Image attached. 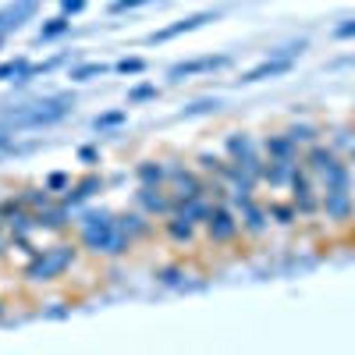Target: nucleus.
Segmentation results:
<instances>
[{
  "label": "nucleus",
  "instance_id": "nucleus-16",
  "mask_svg": "<svg viewBox=\"0 0 355 355\" xmlns=\"http://www.w3.org/2000/svg\"><path fill=\"white\" fill-rule=\"evenodd\" d=\"M217 68H227V57H196V61L174 64L167 75L174 82H182V78H192V75H202V71H217Z\"/></svg>",
  "mask_w": 355,
  "mask_h": 355
},
{
  "label": "nucleus",
  "instance_id": "nucleus-34",
  "mask_svg": "<svg viewBox=\"0 0 355 355\" xmlns=\"http://www.w3.org/2000/svg\"><path fill=\"white\" fill-rule=\"evenodd\" d=\"M142 4H153V0H114L110 11H132V8H142Z\"/></svg>",
  "mask_w": 355,
  "mask_h": 355
},
{
  "label": "nucleus",
  "instance_id": "nucleus-2",
  "mask_svg": "<svg viewBox=\"0 0 355 355\" xmlns=\"http://www.w3.org/2000/svg\"><path fill=\"white\" fill-rule=\"evenodd\" d=\"M78 242H53L46 249H40L36 256H28V263L21 266V281L25 284H53L61 281L71 266L78 263Z\"/></svg>",
  "mask_w": 355,
  "mask_h": 355
},
{
  "label": "nucleus",
  "instance_id": "nucleus-30",
  "mask_svg": "<svg viewBox=\"0 0 355 355\" xmlns=\"http://www.w3.org/2000/svg\"><path fill=\"white\" fill-rule=\"evenodd\" d=\"M25 68H28L25 57H18V61H4V64H0V82H18V75Z\"/></svg>",
  "mask_w": 355,
  "mask_h": 355
},
{
  "label": "nucleus",
  "instance_id": "nucleus-17",
  "mask_svg": "<svg viewBox=\"0 0 355 355\" xmlns=\"http://www.w3.org/2000/svg\"><path fill=\"white\" fill-rule=\"evenodd\" d=\"M206 21H217V15H210V11H202V15L182 18V21H174V25L160 28V33H153V36H150V43H167V40H174V36H185V33H196V28H199V25H206Z\"/></svg>",
  "mask_w": 355,
  "mask_h": 355
},
{
  "label": "nucleus",
  "instance_id": "nucleus-12",
  "mask_svg": "<svg viewBox=\"0 0 355 355\" xmlns=\"http://www.w3.org/2000/svg\"><path fill=\"white\" fill-rule=\"evenodd\" d=\"M114 217H117V227H121L135 245L146 242V239L153 234V217H150V214H142L139 206H135V210H121V214H114Z\"/></svg>",
  "mask_w": 355,
  "mask_h": 355
},
{
  "label": "nucleus",
  "instance_id": "nucleus-24",
  "mask_svg": "<svg viewBox=\"0 0 355 355\" xmlns=\"http://www.w3.org/2000/svg\"><path fill=\"white\" fill-rule=\"evenodd\" d=\"M224 160H227V157H217V153H210V150H202V153L196 157V167H199L202 174H210V178H220Z\"/></svg>",
  "mask_w": 355,
  "mask_h": 355
},
{
  "label": "nucleus",
  "instance_id": "nucleus-10",
  "mask_svg": "<svg viewBox=\"0 0 355 355\" xmlns=\"http://www.w3.org/2000/svg\"><path fill=\"white\" fill-rule=\"evenodd\" d=\"M160 231H164V239H167L171 245H178V249H192V245L199 242V227L189 224L185 217H178V214L164 217V220H160Z\"/></svg>",
  "mask_w": 355,
  "mask_h": 355
},
{
  "label": "nucleus",
  "instance_id": "nucleus-9",
  "mask_svg": "<svg viewBox=\"0 0 355 355\" xmlns=\"http://www.w3.org/2000/svg\"><path fill=\"white\" fill-rule=\"evenodd\" d=\"M107 189V182H103V174H85V178H78V182H71V189L68 192H61V196H57V199H61L64 206H68V210H78V206L85 202V199H93L96 192H103Z\"/></svg>",
  "mask_w": 355,
  "mask_h": 355
},
{
  "label": "nucleus",
  "instance_id": "nucleus-21",
  "mask_svg": "<svg viewBox=\"0 0 355 355\" xmlns=\"http://www.w3.org/2000/svg\"><path fill=\"white\" fill-rule=\"evenodd\" d=\"M18 196L25 199V206H28V210H33V214H36V210H46V206H50V202L57 199V196H53V192H50L46 185H25V189H21Z\"/></svg>",
  "mask_w": 355,
  "mask_h": 355
},
{
  "label": "nucleus",
  "instance_id": "nucleus-7",
  "mask_svg": "<svg viewBox=\"0 0 355 355\" xmlns=\"http://www.w3.org/2000/svg\"><path fill=\"white\" fill-rule=\"evenodd\" d=\"M135 206H139L142 214H150L153 220H164V217H171V210H174V196H171L167 185H139Z\"/></svg>",
  "mask_w": 355,
  "mask_h": 355
},
{
  "label": "nucleus",
  "instance_id": "nucleus-19",
  "mask_svg": "<svg viewBox=\"0 0 355 355\" xmlns=\"http://www.w3.org/2000/svg\"><path fill=\"white\" fill-rule=\"evenodd\" d=\"M135 178H139V185H167V160H153V157L139 160Z\"/></svg>",
  "mask_w": 355,
  "mask_h": 355
},
{
  "label": "nucleus",
  "instance_id": "nucleus-11",
  "mask_svg": "<svg viewBox=\"0 0 355 355\" xmlns=\"http://www.w3.org/2000/svg\"><path fill=\"white\" fill-rule=\"evenodd\" d=\"M259 146H263L266 160H302V150L295 146V139L288 132H266Z\"/></svg>",
  "mask_w": 355,
  "mask_h": 355
},
{
  "label": "nucleus",
  "instance_id": "nucleus-38",
  "mask_svg": "<svg viewBox=\"0 0 355 355\" xmlns=\"http://www.w3.org/2000/svg\"><path fill=\"white\" fill-rule=\"evenodd\" d=\"M8 146H11V135H8V132H0V150H8Z\"/></svg>",
  "mask_w": 355,
  "mask_h": 355
},
{
  "label": "nucleus",
  "instance_id": "nucleus-35",
  "mask_svg": "<svg viewBox=\"0 0 355 355\" xmlns=\"http://www.w3.org/2000/svg\"><path fill=\"white\" fill-rule=\"evenodd\" d=\"M85 11V0H61V15H78Z\"/></svg>",
  "mask_w": 355,
  "mask_h": 355
},
{
  "label": "nucleus",
  "instance_id": "nucleus-14",
  "mask_svg": "<svg viewBox=\"0 0 355 355\" xmlns=\"http://www.w3.org/2000/svg\"><path fill=\"white\" fill-rule=\"evenodd\" d=\"M210 210H214V199L210 196H189V199H174V210L171 214H178V217H185L189 224L202 227L206 217H210Z\"/></svg>",
  "mask_w": 355,
  "mask_h": 355
},
{
  "label": "nucleus",
  "instance_id": "nucleus-29",
  "mask_svg": "<svg viewBox=\"0 0 355 355\" xmlns=\"http://www.w3.org/2000/svg\"><path fill=\"white\" fill-rule=\"evenodd\" d=\"M53 196H61V192H68L71 189V174H64V171H53V174H46V182H43Z\"/></svg>",
  "mask_w": 355,
  "mask_h": 355
},
{
  "label": "nucleus",
  "instance_id": "nucleus-22",
  "mask_svg": "<svg viewBox=\"0 0 355 355\" xmlns=\"http://www.w3.org/2000/svg\"><path fill=\"white\" fill-rule=\"evenodd\" d=\"M291 139H295V146L299 150H306V146H313V142H320V128L313 125V121H291L288 128H284Z\"/></svg>",
  "mask_w": 355,
  "mask_h": 355
},
{
  "label": "nucleus",
  "instance_id": "nucleus-33",
  "mask_svg": "<svg viewBox=\"0 0 355 355\" xmlns=\"http://www.w3.org/2000/svg\"><path fill=\"white\" fill-rule=\"evenodd\" d=\"M210 110H217V100H196V103H189V107L182 110V117H196V114H210Z\"/></svg>",
  "mask_w": 355,
  "mask_h": 355
},
{
  "label": "nucleus",
  "instance_id": "nucleus-32",
  "mask_svg": "<svg viewBox=\"0 0 355 355\" xmlns=\"http://www.w3.org/2000/svg\"><path fill=\"white\" fill-rule=\"evenodd\" d=\"M117 71H121V75H142L146 61H142V57H125V61H117Z\"/></svg>",
  "mask_w": 355,
  "mask_h": 355
},
{
  "label": "nucleus",
  "instance_id": "nucleus-13",
  "mask_svg": "<svg viewBox=\"0 0 355 355\" xmlns=\"http://www.w3.org/2000/svg\"><path fill=\"white\" fill-rule=\"evenodd\" d=\"M299 164H302V160H266L259 185H266L270 192H284V189L291 185V174H295V167H299Z\"/></svg>",
  "mask_w": 355,
  "mask_h": 355
},
{
  "label": "nucleus",
  "instance_id": "nucleus-26",
  "mask_svg": "<svg viewBox=\"0 0 355 355\" xmlns=\"http://www.w3.org/2000/svg\"><path fill=\"white\" fill-rule=\"evenodd\" d=\"M128 121V110L121 107V110H107V114H100L96 121H93V128L96 132H107V128H117V125H125Z\"/></svg>",
  "mask_w": 355,
  "mask_h": 355
},
{
  "label": "nucleus",
  "instance_id": "nucleus-40",
  "mask_svg": "<svg viewBox=\"0 0 355 355\" xmlns=\"http://www.w3.org/2000/svg\"><path fill=\"white\" fill-rule=\"evenodd\" d=\"M0 46H4V33H0Z\"/></svg>",
  "mask_w": 355,
  "mask_h": 355
},
{
  "label": "nucleus",
  "instance_id": "nucleus-8",
  "mask_svg": "<svg viewBox=\"0 0 355 355\" xmlns=\"http://www.w3.org/2000/svg\"><path fill=\"white\" fill-rule=\"evenodd\" d=\"M320 217L338 227L355 220V192H320Z\"/></svg>",
  "mask_w": 355,
  "mask_h": 355
},
{
  "label": "nucleus",
  "instance_id": "nucleus-1",
  "mask_svg": "<svg viewBox=\"0 0 355 355\" xmlns=\"http://www.w3.org/2000/svg\"><path fill=\"white\" fill-rule=\"evenodd\" d=\"M75 234H78V249L89 252V256H100V259H121L135 249V242L117 227V217L107 210V206L78 210Z\"/></svg>",
  "mask_w": 355,
  "mask_h": 355
},
{
  "label": "nucleus",
  "instance_id": "nucleus-23",
  "mask_svg": "<svg viewBox=\"0 0 355 355\" xmlns=\"http://www.w3.org/2000/svg\"><path fill=\"white\" fill-rule=\"evenodd\" d=\"M36 15V0H18V4L4 15V28H18L25 25V18H33Z\"/></svg>",
  "mask_w": 355,
  "mask_h": 355
},
{
  "label": "nucleus",
  "instance_id": "nucleus-4",
  "mask_svg": "<svg viewBox=\"0 0 355 355\" xmlns=\"http://www.w3.org/2000/svg\"><path fill=\"white\" fill-rule=\"evenodd\" d=\"M202 234H206V242H210L214 249H227L242 239V224H239V214H234V206L231 202H214V210L210 217H206L202 224Z\"/></svg>",
  "mask_w": 355,
  "mask_h": 355
},
{
  "label": "nucleus",
  "instance_id": "nucleus-25",
  "mask_svg": "<svg viewBox=\"0 0 355 355\" xmlns=\"http://www.w3.org/2000/svg\"><path fill=\"white\" fill-rule=\"evenodd\" d=\"M71 28V21H68V15H57V18H50V21H43V28H40V40H57V36H64Z\"/></svg>",
  "mask_w": 355,
  "mask_h": 355
},
{
  "label": "nucleus",
  "instance_id": "nucleus-36",
  "mask_svg": "<svg viewBox=\"0 0 355 355\" xmlns=\"http://www.w3.org/2000/svg\"><path fill=\"white\" fill-rule=\"evenodd\" d=\"M78 160H82V164H89V167H93V164L100 160V153L93 150V146H82V150H78Z\"/></svg>",
  "mask_w": 355,
  "mask_h": 355
},
{
  "label": "nucleus",
  "instance_id": "nucleus-39",
  "mask_svg": "<svg viewBox=\"0 0 355 355\" xmlns=\"http://www.w3.org/2000/svg\"><path fill=\"white\" fill-rule=\"evenodd\" d=\"M0 320H4V302H0Z\"/></svg>",
  "mask_w": 355,
  "mask_h": 355
},
{
  "label": "nucleus",
  "instance_id": "nucleus-3",
  "mask_svg": "<svg viewBox=\"0 0 355 355\" xmlns=\"http://www.w3.org/2000/svg\"><path fill=\"white\" fill-rule=\"evenodd\" d=\"M234 206V214H239V224H242V239L249 242H263L266 234H270V214H266V202L256 196H231L227 199Z\"/></svg>",
  "mask_w": 355,
  "mask_h": 355
},
{
  "label": "nucleus",
  "instance_id": "nucleus-28",
  "mask_svg": "<svg viewBox=\"0 0 355 355\" xmlns=\"http://www.w3.org/2000/svg\"><path fill=\"white\" fill-rule=\"evenodd\" d=\"M185 270H182V266H164V270H157V281L160 284H167V288H178V284H185Z\"/></svg>",
  "mask_w": 355,
  "mask_h": 355
},
{
  "label": "nucleus",
  "instance_id": "nucleus-15",
  "mask_svg": "<svg viewBox=\"0 0 355 355\" xmlns=\"http://www.w3.org/2000/svg\"><path fill=\"white\" fill-rule=\"evenodd\" d=\"M71 224H75V217L61 199H53L46 210H36V227L40 231H68Z\"/></svg>",
  "mask_w": 355,
  "mask_h": 355
},
{
  "label": "nucleus",
  "instance_id": "nucleus-6",
  "mask_svg": "<svg viewBox=\"0 0 355 355\" xmlns=\"http://www.w3.org/2000/svg\"><path fill=\"white\" fill-rule=\"evenodd\" d=\"M167 189L174 199L206 196V174L199 167H189L185 160H167Z\"/></svg>",
  "mask_w": 355,
  "mask_h": 355
},
{
  "label": "nucleus",
  "instance_id": "nucleus-31",
  "mask_svg": "<svg viewBox=\"0 0 355 355\" xmlns=\"http://www.w3.org/2000/svg\"><path fill=\"white\" fill-rule=\"evenodd\" d=\"M157 93H160L157 85H150V82H142V85L128 89V103H142V100H157Z\"/></svg>",
  "mask_w": 355,
  "mask_h": 355
},
{
  "label": "nucleus",
  "instance_id": "nucleus-5",
  "mask_svg": "<svg viewBox=\"0 0 355 355\" xmlns=\"http://www.w3.org/2000/svg\"><path fill=\"white\" fill-rule=\"evenodd\" d=\"M288 199L295 202V210H299L302 220H313V217L320 214V185H316V178L309 174L306 164L295 167L291 185H288Z\"/></svg>",
  "mask_w": 355,
  "mask_h": 355
},
{
  "label": "nucleus",
  "instance_id": "nucleus-18",
  "mask_svg": "<svg viewBox=\"0 0 355 355\" xmlns=\"http://www.w3.org/2000/svg\"><path fill=\"white\" fill-rule=\"evenodd\" d=\"M291 71V57H270V61H263V64H256V68H249L239 82L242 85H252V82H263V78H277V75H288Z\"/></svg>",
  "mask_w": 355,
  "mask_h": 355
},
{
  "label": "nucleus",
  "instance_id": "nucleus-37",
  "mask_svg": "<svg viewBox=\"0 0 355 355\" xmlns=\"http://www.w3.org/2000/svg\"><path fill=\"white\" fill-rule=\"evenodd\" d=\"M334 36H338V40H352V36H355V21L338 25V28H334Z\"/></svg>",
  "mask_w": 355,
  "mask_h": 355
},
{
  "label": "nucleus",
  "instance_id": "nucleus-27",
  "mask_svg": "<svg viewBox=\"0 0 355 355\" xmlns=\"http://www.w3.org/2000/svg\"><path fill=\"white\" fill-rule=\"evenodd\" d=\"M107 71V64H100V61H93V64H78V68H71V82H89V78H96V75H103Z\"/></svg>",
  "mask_w": 355,
  "mask_h": 355
},
{
  "label": "nucleus",
  "instance_id": "nucleus-20",
  "mask_svg": "<svg viewBox=\"0 0 355 355\" xmlns=\"http://www.w3.org/2000/svg\"><path fill=\"white\" fill-rule=\"evenodd\" d=\"M266 214H270V224H277V227H295L302 220L291 199H270L266 202Z\"/></svg>",
  "mask_w": 355,
  "mask_h": 355
}]
</instances>
